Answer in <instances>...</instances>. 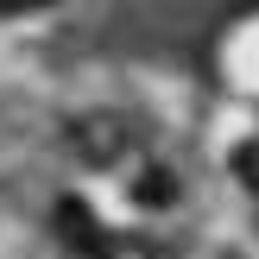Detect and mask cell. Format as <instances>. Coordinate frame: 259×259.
<instances>
[{
	"instance_id": "277c9868",
	"label": "cell",
	"mask_w": 259,
	"mask_h": 259,
	"mask_svg": "<svg viewBox=\"0 0 259 259\" xmlns=\"http://www.w3.org/2000/svg\"><path fill=\"white\" fill-rule=\"evenodd\" d=\"M38 7H51V0H0V13H38Z\"/></svg>"
},
{
	"instance_id": "6da1fadb",
	"label": "cell",
	"mask_w": 259,
	"mask_h": 259,
	"mask_svg": "<svg viewBox=\"0 0 259 259\" xmlns=\"http://www.w3.org/2000/svg\"><path fill=\"white\" fill-rule=\"evenodd\" d=\"M76 152L95 158V164H114V158L126 152V139H120V126H114V120H89L82 133H76Z\"/></svg>"
},
{
	"instance_id": "3957f363",
	"label": "cell",
	"mask_w": 259,
	"mask_h": 259,
	"mask_svg": "<svg viewBox=\"0 0 259 259\" xmlns=\"http://www.w3.org/2000/svg\"><path fill=\"white\" fill-rule=\"evenodd\" d=\"M234 171H240V177H247V184L259 190V146H240V152H234Z\"/></svg>"
},
{
	"instance_id": "7a4b0ae2",
	"label": "cell",
	"mask_w": 259,
	"mask_h": 259,
	"mask_svg": "<svg viewBox=\"0 0 259 259\" xmlns=\"http://www.w3.org/2000/svg\"><path fill=\"white\" fill-rule=\"evenodd\" d=\"M171 196H177V190H171V177H158V171L139 184V202H171Z\"/></svg>"
}]
</instances>
